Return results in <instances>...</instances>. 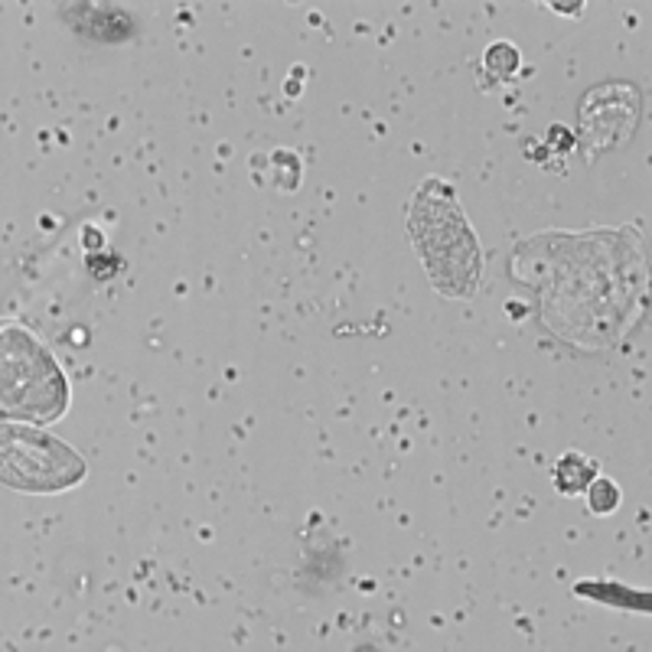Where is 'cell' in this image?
Wrapping results in <instances>:
<instances>
[{
    "label": "cell",
    "instance_id": "1",
    "mask_svg": "<svg viewBox=\"0 0 652 652\" xmlns=\"http://www.w3.org/2000/svg\"><path fill=\"white\" fill-rule=\"evenodd\" d=\"M408 228L437 293L473 297L483 271L480 242L443 180L421 183L408 210Z\"/></svg>",
    "mask_w": 652,
    "mask_h": 652
},
{
    "label": "cell",
    "instance_id": "2",
    "mask_svg": "<svg viewBox=\"0 0 652 652\" xmlns=\"http://www.w3.org/2000/svg\"><path fill=\"white\" fill-rule=\"evenodd\" d=\"M70 408V382L40 336L0 320V418L50 425Z\"/></svg>",
    "mask_w": 652,
    "mask_h": 652
},
{
    "label": "cell",
    "instance_id": "3",
    "mask_svg": "<svg viewBox=\"0 0 652 652\" xmlns=\"http://www.w3.org/2000/svg\"><path fill=\"white\" fill-rule=\"evenodd\" d=\"M85 480V460L66 440L36 428H0V483L26 493H63Z\"/></svg>",
    "mask_w": 652,
    "mask_h": 652
},
{
    "label": "cell",
    "instance_id": "4",
    "mask_svg": "<svg viewBox=\"0 0 652 652\" xmlns=\"http://www.w3.org/2000/svg\"><path fill=\"white\" fill-rule=\"evenodd\" d=\"M640 118V95L630 85L594 88L580 105V141L590 153L613 150L630 141Z\"/></svg>",
    "mask_w": 652,
    "mask_h": 652
},
{
    "label": "cell",
    "instance_id": "5",
    "mask_svg": "<svg viewBox=\"0 0 652 652\" xmlns=\"http://www.w3.org/2000/svg\"><path fill=\"white\" fill-rule=\"evenodd\" d=\"M594 480H597V463H594L590 457L578 453V450L565 453V457L555 463V487H558L565 496L584 493Z\"/></svg>",
    "mask_w": 652,
    "mask_h": 652
},
{
    "label": "cell",
    "instance_id": "6",
    "mask_svg": "<svg viewBox=\"0 0 652 652\" xmlns=\"http://www.w3.org/2000/svg\"><path fill=\"white\" fill-rule=\"evenodd\" d=\"M587 500H590V509H594L597 515H607V512H613V509L620 506V490H617L613 480L597 477V480L587 487Z\"/></svg>",
    "mask_w": 652,
    "mask_h": 652
},
{
    "label": "cell",
    "instance_id": "7",
    "mask_svg": "<svg viewBox=\"0 0 652 652\" xmlns=\"http://www.w3.org/2000/svg\"><path fill=\"white\" fill-rule=\"evenodd\" d=\"M487 70L496 73V78H509V75L519 70V53L512 43H493L487 50Z\"/></svg>",
    "mask_w": 652,
    "mask_h": 652
}]
</instances>
